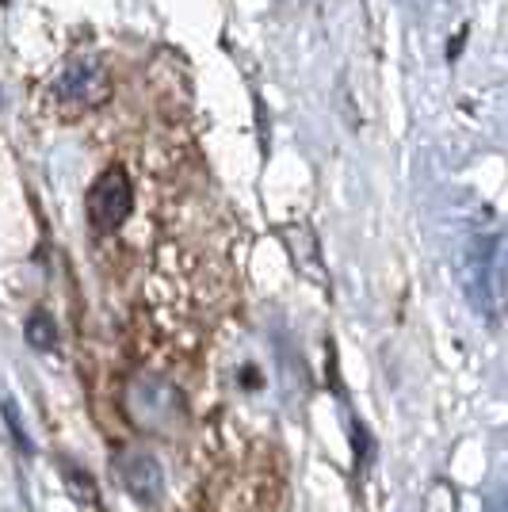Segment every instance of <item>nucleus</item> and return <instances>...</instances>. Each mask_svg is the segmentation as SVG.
<instances>
[{"label":"nucleus","mask_w":508,"mask_h":512,"mask_svg":"<svg viewBox=\"0 0 508 512\" xmlns=\"http://www.w3.org/2000/svg\"><path fill=\"white\" fill-rule=\"evenodd\" d=\"M501 249L493 237H478L470 241V253H466V295L474 302V310L482 318L497 321V314L505 310V276H501Z\"/></svg>","instance_id":"f257e3e1"},{"label":"nucleus","mask_w":508,"mask_h":512,"mask_svg":"<svg viewBox=\"0 0 508 512\" xmlns=\"http://www.w3.org/2000/svg\"><path fill=\"white\" fill-rule=\"evenodd\" d=\"M127 413L146 432H172L180 421V394L157 375H138L127 390Z\"/></svg>","instance_id":"f03ea898"},{"label":"nucleus","mask_w":508,"mask_h":512,"mask_svg":"<svg viewBox=\"0 0 508 512\" xmlns=\"http://www.w3.org/2000/svg\"><path fill=\"white\" fill-rule=\"evenodd\" d=\"M88 222L96 226V230H119L123 222L130 218L134 211V184H130V176L119 165H111L96 176V184L88 188Z\"/></svg>","instance_id":"7ed1b4c3"},{"label":"nucleus","mask_w":508,"mask_h":512,"mask_svg":"<svg viewBox=\"0 0 508 512\" xmlns=\"http://www.w3.org/2000/svg\"><path fill=\"white\" fill-rule=\"evenodd\" d=\"M54 96L69 107H96L111 96V73L100 58H73L54 81Z\"/></svg>","instance_id":"20e7f679"},{"label":"nucleus","mask_w":508,"mask_h":512,"mask_svg":"<svg viewBox=\"0 0 508 512\" xmlns=\"http://www.w3.org/2000/svg\"><path fill=\"white\" fill-rule=\"evenodd\" d=\"M119 478L142 505H157L165 493V470L149 451H123L119 455Z\"/></svg>","instance_id":"39448f33"},{"label":"nucleus","mask_w":508,"mask_h":512,"mask_svg":"<svg viewBox=\"0 0 508 512\" xmlns=\"http://www.w3.org/2000/svg\"><path fill=\"white\" fill-rule=\"evenodd\" d=\"M27 341L35 344V348H54V321H50L46 310H35L27 318Z\"/></svg>","instance_id":"423d86ee"}]
</instances>
